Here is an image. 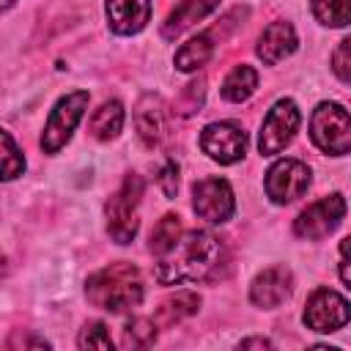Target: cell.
I'll list each match as a JSON object with an SVG mask.
<instances>
[{
	"label": "cell",
	"instance_id": "28",
	"mask_svg": "<svg viewBox=\"0 0 351 351\" xmlns=\"http://www.w3.org/2000/svg\"><path fill=\"white\" fill-rule=\"evenodd\" d=\"M348 241L351 239H343L340 241V280L346 285H351V271H348Z\"/></svg>",
	"mask_w": 351,
	"mask_h": 351
},
{
	"label": "cell",
	"instance_id": "13",
	"mask_svg": "<svg viewBox=\"0 0 351 351\" xmlns=\"http://www.w3.org/2000/svg\"><path fill=\"white\" fill-rule=\"evenodd\" d=\"M104 14L112 33L134 36L151 19V0H104Z\"/></svg>",
	"mask_w": 351,
	"mask_h": 351
},
{
	"label": "cell",
	"instance_id": "2",
	"mask_svg": "<svg viewBox=\"0 0 351 351\" xmlns=\"http://www.w3.org/2000/svg\"><path fill=\"white\" fill-rule=\"evenodd\" d=\"M143 277H140V269L126 263V261H118V263H110L99 271H93L88 280H85V296L93 307L99 310H107V313H129L134 310L140 302H143Z\"/></svg>",
	"mask_w": 351,
	"mask_h": 351
},
{
	"label": "cell",
	"instance_id": "9",
	"mask_svg": "<svg viewBox=\"0 0 351 351\" xmlns=\"http://www.w3.org/2000/svg\"><path fill=\"white\" fill-rule=\"evenodd\" d=\"M304 326L321 335L337 332L348 324V299L332 288H315L304 304Z\"/></svg>",
	"mask_w": 351,
	"mask_h": 351
},
{
	"label": "cell",
	"instance_id": "29",
	"mask_svg": "<svg viewBox=\"0 0 351 351\" xmlns=\"http://www.w3.org/2000/svg\"><path fill=\"white\" fill-rule=\"evenodd\" d=\"M239 348H271V343L266 337H247L239 343Z\"/></svg>",
	"mask_w": 351,
	"mask_h": 351
},
{
	"label": "cell",
	"instance_id": "23",
	"mask_svg": "<svg viewBox=\"0 0 351 351\" xmlns=\"http://www.w3.org/2000/svg\"><path fill=\"white\" fill-rule=\"evenodd\" d=\"M178 233H181V222H178V217L176 214H165L159 222H156V228L151 230V252L154 255H162L176 239H178Z\"/></svg>",
	"mask_w": 351,
	"mask_h": 351
},
{
	"label": "cell",
	"instance_id": "18",
	"mask_svg": "<svg viewBox=\"0 0 351 351\" xmlns=\"http://www.w3.org/2000/svg\"><path fill=\"white\" fill-rule=\"evenodd\" d=\"M214 55V41H211V33H197L195 38H189L186 44L178 47L173 63L178 71L189 74V71H197L200 66H206Z\"/></svg>",
	"mask_w": 351,
	"mask_h": 351
},
{
	"label": "cell",
	"instance_id": "6",
	"mask_svg": "<svg viewBox=\"0 0 351 351\" xmlns=\"http://www.w3.org/2000/svg\"><path fill=\"white\" fill-rule=\"evenodd\" d=\"M299 121L302 112L296 107L293 99H280L271 104V110L266 112L263 123H261V134H258V151L263 156H274L280 154L299 132Z\"/></svg>",
	"mask_w": 351,
	"mask_h": 351
},
{
	"label": "cell",
	"instance_id": "8",
	"mask_svg": "<svg viewBox=\"0 0 351 351\" xmlns=\"http://www.w3.org/2000/svg\"><path fill=\"white\" fill-rule=\"evenodd\" d=\"M343 217H346V197L340 192H335V195H326V197L310 203L293 219V233L299 239L315 241V239H324L332 230H337V225L343 222Z\"/></svg>",
	"mask_w": 351,
	"mask_h": 351
},
{
	"label": "cell",
	"instance_id": "4",
	"mask_svg": "<svg viewBox=\"0 0 351 351\" xmlns=\"http://www.w3.org/2000/svg\"><path fill=\"white\" fill-rule=\"evenodd\" d=\"M313 143L332 156H346L351 151V118L337 101H321L310 115Z\"/></svg>",
	"mask_w": 351,
	"mask_h": 351
},
{
	"label": "cell",
	"instance_id": "30",
	"mask_svg": "<svg viewBox=\"0 0 351 351\" xmlns=\"http://www.w3.org/2000/svg\"><path fill=\"white\" fill-rule=\"evenodd\" d=\"M5 271H8V261H5V255H3V250H0V280L5 277Z\"/></svg>",
	"mask_w": 351,
	"mask_h": 351
},
{
	"label": "cell",
	"instance_id": "27",
	"mask_svg": "<svg viewBox=\"0 0 351 351\" xmlns=\"http://www.w3.org/2000/svg\"><path fill=\"white\" fill-rule=\"evenodd\" d=\"M159 189H162V195L167 197V200H173L176 197V192H178V165L173 162V159H167L165 165H162V170H159Z\"/></svg>",
	"mask_w": 351,
	"mask_h": 351
},
{
	"label": "cell",
	"instance_id": "19",
	"mask_svg": "<svg viewBox=\"0 0 351 351\" xmlns=\"http://www.w3.org/2000/svg\"><path fill=\"white\" fill-rule=\"evenodd\" d=\"M255 88H258V71L252 66L241 63L222 80V99L233 101V104H241L255 93Z\"/></svg>",
	"mask_w": 351,
	"mask_h": 351
},
{
	"label": "cell",
	"instance_id": "15",
	"mask_svg": "<svg viewBox=\"0 0 351 351\" xmlns=\"http://www.w3.org/2000/svg\"><path fill=\"white\" fill-rule=\"evenodd\" d=\"M134 126H137V134L140 140L154 148L162 143L165 137V129H167V112H165V101L159 96H143L137 110H134Z\"/></svg>",
	"mask_w": 351,
	"mask_h": 351
},
{
	"label": "cell",
	"instance_id": "25",
	"mask_svg": "<svg viewBox=\"0 0 351 351\" xmlns=\"http://www.w3.org/2000/svg\"><path fill=\"white\" fill-rule=\"evenodd\" d=\"M156 340V326L148 321V318H132L126 326H123V346H137V348H145Z\"/></svg>",
	"mask_w": 351,
	"mask_h": 351
},
{
	"label": "cell",
	"instance_id": "14",
	"mask_svg": "<svg viewBox=\"0 0 351 351\" xmlns=\"http://www.w3.org/2000/svg\"><path fill=\"white\" fill-rule=\"evenodd\" d=\"M296 44H299V38H296L293 25L285 22V19H277V22L263 27V33L258 38V47H255V55L266 66H277L280 60H285L288 55L296 52Z\"/></svg>",
	"mask_w": 351,
	"mask_h": 351
},
{
	"label": "cell",
	"instance_id": "21",
	"mask_svg": "<svg viewBox=\"0 0 351 351\" xmlns=\"http://www.w3.org/2000/svg\"><path fill=\"white\" fill-rule=\"evenodd\" d=\"M200 307V296L195 291H176L170 299L162 302L159 307V318L165 324H173V321H181V318H189L195 315Z\"/></svg>",
	"mask_w": 351,
	"mask_h": 351
},
{
	"label": "cell",
	"instance_id": "26",
	"mask_svg": "<svg viewBox=\"0 0 351 351\" xmlns=\"http://www.w3.org/2000/svg\"><path fill=\"white\" fill-rule=\"evenodd\" d=\"M332 71L340 82H351V38H343L332 52Z\"/></svg>",
	"mask_w": 351,
	"mask_h": 351
},
{
	"label": "cell",
	"instance_id": "1",
	"mask_svg": "<svg viewBox=\"0 0 351 351\" xmlns=\"http://www.w3.org/2000/svg\"><path fill=\"white\" fill-rule=\"evenodd\" d=\"M219 252H222V244L211 230L178 233V239L162 255H156L154 277L162 285L197 282L217 266Z\"/></svg>",
	"mask_w": 351,
	"mask_h": 351
},
{
	"label": "cell",
	"instance_id": "16",
	"mask_svg": "<svg viewBox=\"0 0 351 351\" xmlns=\"http://www.w3.org/2000/svg\"><path fill=\"white\" fill-rule=\"evenodd\" d=\"M217 5H219V0H181L162 22V38H167V41L178 38L186 27H192L195 22H200L211 11H217Z\"/></svg>",
	"mask_w": 351,
	"mask_h": 351
},
{
	"label": "cell",
	"instance_id": "7",
	"mask_svg": "<svg viewBox=\"0 0 351 351\" xmlns=\"http://www.w3.org/2000/svg\"><path fill=\"white\" fill-rule=\"evenodd\" d=\"M310 167L302 159H277L269 170H266V195L271 203L285 206L299 200L307 189H310Z\"/></svg>",
	"mask_w": 351,
	"mask_h": 351
},
{
	"label": "cell",
	"instance_id": "12",
	"mask_svg": "<svg viewBox=\"0 0 351 351\" xmlns=\"http://www.w3.org/2000/svg\"><path fill=\"white\" fill-rule=\"evenodd\" d=\"M291 293H293V271L282 263L258 271L250 282V302L261 310L280 307Z\"/></svg>",
	"mask_w": 351,
	"mask_h": 351
},
{
	"label": "cell",
	"instance_id": "11",
	"mask_svg": "<svg viewBox=\"0 0 351 351\" xmlns=\"http://www.w3.org/2000/svg\"><path fill=\"white\" fill-rule=\"evenodd\" d=\"M200 148L219 165H233L247 154V132L233 121H214L200 132Z\"/></svg>",
	"mask_w": 351,
	"mask_h": 351
},
{
	"label": "cell",
	"instance_id": "5",
	"mask_svg": "<svg viewBox=\"0 0 351 351\" xmlns=\"http://www.w3.org/2000/svg\"><path fill=\"white\" fill-rule=\"evenodd\" d=\"M88 110V90H71L66 96H60L44 123V132H41V148L47 154H58L74 134L77 123L82 121Z\"/></svg>",
	"mask_w": 351,
	"mask_h": 351
},
{
	"label": "cell",
	"instance_id": "17",
	"mask_svg": "<svg viewBox=\"0 0 351 351\" xmlns=\"http://www.w3.org/2000/svg\"><path fill=\"white\" fill-rule=\"evenodd\" d=\"M123 121H126L123 104H121L118 99H107V101H101V104L93 110L88 126H90V134H93L96 140L107 143V140H115V137L121 134Z\"/></svg>",
	"mask_w": 351,
	"mask_h": 351
},
{
	"label": "cell",
	"instance_id": "10",
	"mask_svg": "<svg viewBox=\"0 0 351 351\" xmlns=\"http://www.w3.org/2000/svg\"><path fill=\"white\" fill-rule=\"evenodd\" d=\"M192 208L208 225H225L236 211L230 184L225 178H200L192 186Z\"/></svg>",
	"mask_w": 351,
	"mask_h": 351
},
{
	"label": "cell",
	"instance_id": "24",
	"mask_svg": "<svg viewBox=\"0 0 351 351\" xmlns=\"http://www.w3.org/2000/svg\"><path fill=\"white\" fill-rule=\"evenodd\" d=\"M77 346H80V348L110 351V348H112V337H110V329H107V324H101V321H90V324H85V326L80 329Z\"/></svg>",
	"mask_w": 351,
	"mask_h": 351
},
{
	"label": "cell",
	"instance_id": "20",
	"mask_svg": "<svg viewBox=\"0 0 351 351\" xmlns=\"http://www.w3.org/2000/svg\"><path fill=\"white\" fill-rule=\"evenodd\" d=\"M310 11L324 27H346L351 22V0H310Z\"/></svg>",
	"mask_w": 351,
	"mask_h": 351
},
{
	"label": "cell",
	"instance_id": "22",
	"mask_svg": "<svg viewBox=\"0 0 351 351\" xmlns=\"http://www.w3.org/2000/svg\"><path fill=\"white\" fill-rule=\"evenodd\" d=\"M22 173H25V156L16 140L5 129H0V181H14Z\"/></svg>",
	"mask_w": 351,
	"mask_h": 351
},
{
	"label": "cell",
	"instance_id": "3",
	"mask_svg": "<svg viewBox=\"0 0 351 351\" xmlns=\"http://www.w3.org/2000/svg\"><path fill=\"white\" fill-rule=\"evenodd\" d=\"M143 178L137 173H126L123 184L110 195L104 214H107V233L115 244H129L140 228V197H143Z\"/></svg>",
	"mask_w": 351,
	"mask_h": 351
}]
</instances>
